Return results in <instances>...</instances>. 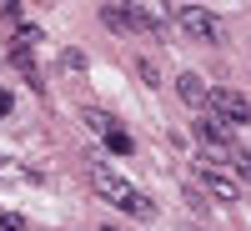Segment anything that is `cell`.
Here are the masks:
<instances>
[{
	"label": "cell",
	"mask_w": 251,
	"mask_h": 231,
	"mask_svg": "<svg viewBox=\"0 0 251 231\" xmlns=\"http://www.w3.org/2000/svg\"><path fill=\"white\" fill-rule=\"evenodd\" d=\"M91 186H96L100 201H111V206H121V211H131V216H151V211H156V206L146 201L126 176H116L106 161H91Z\"/></svg>",
	"instance_id": "obj_1"
},
{
	"label": "cell",
	"mask_w": 251,
	"mask_h": 231,
	"mask_svg": "<svg viewBox=\"0 0 251 231\" xmlns=\"http://www.w3.org/2000/svg\"><path fill=\"white\" fill-rule=\"evenodd\" d=\"M206 111L236 131V126H246V121H251V101H246L241 91H231V86H221V91H211V96H206Z\"/></svg>",
	"instance_id": "obj_2"
},
{
	"label": "cell",
	"mask_w": 251,
	"mask_h": 231,
	"mask_svg": "<svg viewBox=\"0 0 251 231\" xmlns=\"http://www.w3.org/2000/svg\"><path fill=\"white\" fill-rule=\"evenodd\" d=\"M176 26L186 35H196V40H221V20L211 10H201V5H181L176 10Z\"/></svg>",
	"instance_id": "obj_3"
},
{
	"label": "cell",
	"mask_w": 251,
	"mask_h": 231,
	"mask_svg": "<svg viewBox=\"0 0 251 231\" xmlns=\"http://www.w3.org/2000/svg\"><path fill=\"white\" fill-rule=\"evenodd\" d=\"M196 141H201V146H211V151H221V156H231V151H236V146H231V126L216 121L211 111H196Z\"/></svg>",
	"instance_id": "obj_4"
},
{
	"label": "cell",
	"mask_w": 251,
	"mask_h": 231,
	"mask_svg": "<svg viewBox=\"0 0 251 231\" xmlns=\"http://www.w3.org/2000/svg\"><path fill=\"white\" fill-rule=\"evenodd\" d=\"M131 5V20L141 35H161L166 30V5H156V0H126Z\"/></svg>",
	"instance_id": "obj_5"
},
{
	"label": "cell",
	"mask_w": 251,
	"mask_h": 231,
	"mask_svg": "<svg viewBox=\"0 0 251 231\" xmlns=\"http://www.w3.org/2000/svg\"><path fill=\"white\" fill-rule=\"evenodd\" d=\"M201 181L211 186V196H221V201H236V196H241V186H236V176H226V171H216L211 161H201Z\"/></svg>",
	"instance_id": "obj_6"
},
{
	"label": "cell",
	"mask_w": 251,
	"mask_h": 231,
	"mask_svg": "<svg viewBox=\"0 0 251 231\" xmlns=\"http://www.w3.org/2000/svg\"><path fill=\"white\" fill-rule=\"evenodd\" d=\"M176 91H181V101H186V106H191V111H206V96H211V91H206V80H201L196 71L176 76Z\"/></svg>",
	"instance_id": "obj_7"
},
{
	"label": "cell",
	"mask_w": 251,
	"mask_h": 231,
	"mask_svg": "<svg viewBox=\"0 0 251 231\" xmlns=\"http://www.w3.org/2000/svg\"><path fill=\"white\" fill-rule=\"evenodd\" d=\"M100 20H106V30H116V35L136 30V20H131V5H116V0H106V5H100Z\"/></svg>",
	"instance_id": "obj_8"
},
{
	"label": "cell",
	"mask_w": 251,
	"mask_h": 231,
	"mask_svg": "<svg viewBox=\"0 0 251 231\" xmlns=\"http://www.w3.org/2000/svg\"><path fill=\"white\" fill-rule=\"evenodd\" d=\"M100 136H106V146H111L116 156H131V151H136V146H131V136H126L121 126H106V131H100Z\"/></svg>",
	"instance_id": "obj_9"
},
{
	"label": "cell",
	"mask_w": 251,
	"mask_h": 231,
	"mask_svg": "<svg viewBox=\"0 0 251 231\" xmlns=\"http://www.w3.org/2000/svg\"><path fill=\"white\" fill-rule=\"evenodd\" d=\"M226 166H231V176H236V181L251 186V151H231V156H226Z\"/></svg>",
	"instance_id": "obj_10"
},
{
	"label": "cell",
	"mask_w": 251,
	"mask_h": 231,
	"mask_svg": "<svg viewBox=\"0 0 251 231\" xmlns=\"http://www.w3.org/2000/svg\"><path fill=\"white\" fill-rule=\"evenodd\" d=\"M60 71H71V76H86V51H60Z\"/></svg>",
	"instance_id": "obj_11"
},
{
	"label": "cell",
	"mask_w": 251,
	"mask_h": 231,
	"mask_svg": "<svg viewBox=\"0 0 251 231\" xmlns=\"http://www.w3.org/2000/svg\"><path fill=\"white\" fill-rule=\"evenodd\" d=\"M80 121H86L91 131H106V126H111V116H106V111H80Z\"/></svg>",
	"instance_id": "obj_12"
},
{
	"label": "cell",
	"mask_w": 251,
	"mask_h": 231,
	"mask_svg": "<svg viewBox=\"0 0 251 231\" xmlns=\"http://www.w3.org/2000/svg\"><path fill=\"white\" fill-rule=\"evenodd\" d=\"M35 40H40V26H20L15 30V46H35Z\"/></svg>",
	"instance_id": "obj_13"
},
{
	"label": "cell",
	"mask_w": 251,
	"mask_h": 231,
	"mask_svg": "<svg viewBox=\"0 0 251 231\" xmlns=\"http://www.w3.org/2000/svg\"><path fill=\"white\" fill-rule=\"evenodd\" d=\"M0 231H25V216H15V211H0Z\"/></svg>",
	"instance_id": "obj_14"
},
{
	"label": "cell",
	"mask_w": 251,
	"mask_h": 231,
	"mask_svg": "<svg viewBox=\"0 0 251 231\" xmlns=\"http://www.w3.org/2000/svg\"><path fill=\"white\" fill-rule=\"evenodd\" d=\"M136 71H141V80H146V86H156V80H161V76H156V66H151V60H136Z\"/></svg>",
	"instance_id": "obj_15"
},
{
	"label": "cell",
	"mask_w": 251,
	"mask_h": 231,
	"mask_svg": "<svg viewBox=\"0 0 251 231\" xmlns=\"http://www.w3.org/2000/svg\"><path fill=\"white\" fill-rule=\"evenodd\" d=\"M10 111V91H0V116H5Z\"/></svg>",
	"instance_id": "obj_16"
},
{
	"label": "cell",
	"mask_w": 251,
	"mask_h": 231,
	"mask_svg": "<svg viewBox=\"0 0 251 231\" xmlns=\"http://www.w3.org/2000/svg\"><path fill=\"white\" fill-rule=\"evenodd\" d=\"M100 231H121V226H100Z\"/></svg>",
	"instance_id": "obj_17"
}]
</instances>
